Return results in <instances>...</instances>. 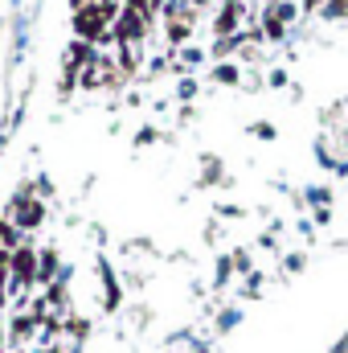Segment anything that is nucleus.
<instances>
[{
  "instance_id": "obj_1",
  "label": "nucleus",
  "mask_w": 348,
  "mask_h": 353,
  "mask_svg": "<svg viewBox=\"0 0 348 353\" xmlns=\"http://www.w3.org/2000/svg\"><path fill=\"white\" fill-rule=\"evenodd\" d=\"M45 218V210H41V201H12V222H17V230H33L37 222Z\"/></svg>"
},
{
  "instance_id": "obj_2",
  "label": "nucleus",
  "mask_w": 348,
  "mask_h": 353,
  "mask_svg": "<svg viewBox=\"0 0 348 353\" xmlns=\"http://www.w3.org/2000/svg\"><path fill=\"white\" fill-rule=\"evenodd\" d=\"M238 321H242V312H238V308H226V312L217 316V333H230Z\"/></svg>"
},
{
  "instance_id": "obj_3",
  "label": "nucleus",
  "mask_w": 348,
  "mask_h": 353,
  "mask_svg": "<svg viewBox=\"0 0 348 353\" xmlns=\"http://www.w3.org/2000/svg\"><path fill=\"white\" fill-rule=\"evenodd\" d=\"M8 353H12V350H8ZM17 353H21V350H17Z\"/></svg>"
},
{
  "instance_id": "obj_4",
  "label": "nucleus",
  "mask_w": 348,
  "mask_h": 353,
  "mask_svg": "<svg viewBox=\"0 0 348 353\" xmlns=\"http://www.w3.org/2000/svg\"><path fill=\"white\" fill-rule=\"evenodd\" d=\"M201 4H205V0H201Z\"/></svg>"
}]
</instances>
